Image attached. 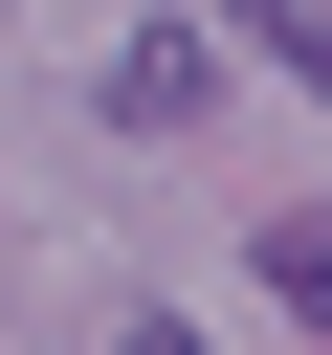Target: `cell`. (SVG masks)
I'll use <instances>...</instances> for the list:
<instances>
[{"mask_svg": "<svg viewBox=\"0 0 332 355\" xmlns=\"http://www.w3.org/2000/svg\"><path fill=\"white\" fill-rule=\"evenodd\" d=\"M266 44H288V67H310V89H332V22H288V0H266Z\"/></svg>", "mask_w": 332, "mask_h": 355, "instance_id": "obj_2", "label": "cell"}, {"mask_svg": "<svg viewBox=\"0 0 332 355\" xmlns=\"http://www.w3.org/2000/svg\"><path fill=\"white\" fill-rule=\"evenodd\" d=\"M266 311H288V333H332V200H288V222H266Z\"/></svg>", "mask_w": 332, "mask_h": 355, "instance_id": "obj_1", "label": "cell"}]
</instances>
